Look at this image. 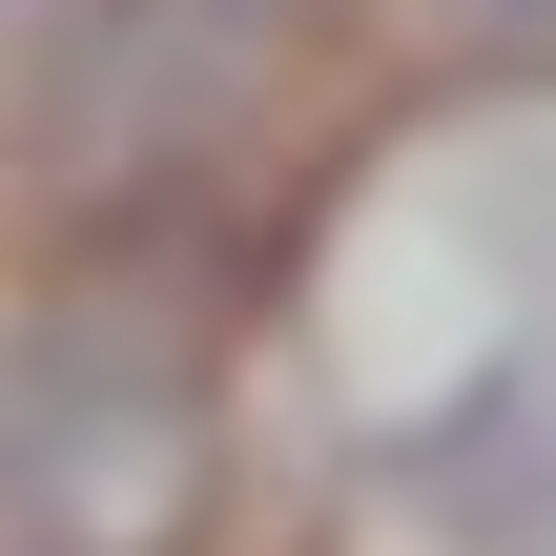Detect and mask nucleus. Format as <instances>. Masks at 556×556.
Segmentation results:
<instances>
[{"mask_svg": "<svg viewBox=\"0 0 556 556\" xmlns=\"http://www.w3.org/2000/svg\"><path fill=\"white\" fill-rule=\"evenodd\" d=\"M289 62V0H62V165H186Z\"/></svg>", "mask_w": 556, "mask_h": 556, "instance_id": "obj_1", "label": "nucleus"}, {"mask_svg": "<svg viewBox=\"0 0 556 556\" xmlns=\"http://www.w3.org/2000/svg\"><path fill=\"white\" fill-rule=\"evenodd\" d=\"M392 495L433 516L454 556H556V371H475V392H433L413 433H392Z\"/></svg>", "mask_w": 556, "mask_h": 556, "instance_id": "obj_3", "label": "nucleus"}, {"mask_svg": "<svg viewBox=\"0 0 556 556\" xmlns=\"http://www.w3.org/2000/svg\"><path fill=\"white\" fill-rule=\"evenodd\" d=\"M0 21H62V0H0Z\"/></svg>", "mask_w": 556, "mask_h": 556, "instance_id": "obj_4", "label": "nucleus"}, {"mask_svg": "<svg viewBox=\"0 0 556 556\" xmlns=\"http://www.w3.org/2000/svg\"><path fill=\"white\" fill-rule=\"evenodd\" d=\"M186 475V330H124V309H62L0 351V475L21 495H83V475Z\"/></svg>", "mask_w": 556, "mask_h": 556, "instance_id": "obj_2", "label": "nucleus"}]
</instances>
